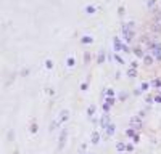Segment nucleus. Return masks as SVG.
I'll use <instances>...</instances> for the list:
<instances>
[{"mask_svg": "<svg viewBox=\"0 0 161 154\" xmlns=\"http://www.w3.org/2000/svg\"><path fill=\"white\" fill-rule=\"evenodd\" d=\"M98 63H103L105 61V53H103V51H100V55H98V59H97Z\"/></svg>", "mask_w": 161, "mask_h": 154, "instance_id": "obj_11", "label": "nucleus"}, {"mask_svg": "<svg viewBox=\"0 0 161 154\" xmlns=\"http://www.w3.org/2000/svg\"><path fill=\"white\" fill-rule=\"evenodd\" d=\"M45 64H47V68H48V69H50V68H52V66H53V63H52V61H50V59H48V61H47V63H45Z\"/></svg>", "mask_w": 161, "mask_h": 154, "instance_id": "obj_23", "label": "nucleus"}, {"mask_svg": "<svg viewBox=\"0 0 161 154\" xmlns=\"http://www.w3.org/2000/svg\"><path fill=\"white\" fill-rule=\"evenodd\" d=\"M106 93H108V96H113V95H114V92H113L111 88H110V90H106Z\"/></svg>", "mask_w": 161, "mask_h": 154, "instance_id": "obj_22", "label": "nucleus"}, {"mask_svg": "<svg viewBox=\"0 0 161 154\" xmlns=\"http://www.w3.org/2000/svg\"><path fill=\"white\" fill-rule=\"evenodd\" d=\"M148 87H150V85H148V82H143L140 88H142V92H145V90H148Z\"/></svg>", "mask_w": 161, "mask_h": 154, "instance_id": "obj_14", "label": "nucleus"}, {"mask_svg": "<svg viewBox=\"0 0 161 154\" xmlns=\"http://www.w3.org/2000/svg\"><path fill=\"white\" fill-rule=\"evenodd\" d=\"M132 141H134V143H139V135H137V133H136V136L132 138Z\"/></svg>", "mask_w": 161, "mask_h": 154, "instance_id": "obj_21", "label": "nucleus"}, {"mask_svg": "<svg viewBox=\"0 0 161 154\" xmlns=\"http://www.w3.org/2000/svg\"><path fill=\"white\" fill-rule=\"evenodd\" d=\"M136 74H137L136 69H129V71H127V75H129V77H136Z\"/></svg>", "mask_w": 161, "mask_h": 154, "instance_id": "obj_13", "label": "nucleus"}, {"mask_svg": "<svg viewBox=\"0 0 161 154\" xmlns=\"http://www.w3.org/2000/svg\"><path fill=\"white\" fill-rule=\"evenodd\" d=\"M87 87H89V84H87V82H84L82 85H80V90H87Z\"/></svg>", "mask_w": 161, "mask_h": 154, "instance_id": "obj_20", "label": "nucleus"}, {"mask_svg": "<svg viewBox=\"0 0 161 154\" xmlns=\"http://www.w3.org/2000/svg\"><path fill=\"white\" fill-rule=\"evenodd\" d=\"M105 130H106V135H108V136H113L114 135V124H110Z\"/></svg>", "mask_w": 161, "mask_h": 154, "instance_id": "obj_4", "label": "nucleus"}, {"mask_svg": "<svg viewBox=\"0 0 161 154\" xmlns=\"http://www.w3.org/2000/svg\"><path fill=\"white\" fill-rule=\"evenodd\" d=\"M153 53H155V56L161 61V47H159V45H155V47H153Z\"/></svg>", "mask_w": 161, "mask_h": 154, "instance_id": "obj_5", "label": "nucleus"}, {"mask_svg": "<svg viewBox=\"0 0 161 154\" xmlns=\"http://www.w3.org/2000/svg\"><path fill=\"white\" fill-rule=\"evenodd\" d=\"M153 85H156V87H161V80H159V79L153 80Z\"/></svg>", "mask_w": 161, "mask_h": 154, "instance_id": "obj_19", "label": "nucleus"}, {"mask_svg": "<svg viewBox=\"0 0 161 154\" xmlns=\"http://www.w3.org/2000/svg\"><path fill=\"white\" fill-rule=\"evenodd\" d=\"M134 51H136V55H139V56H143V53H142V50H140V48H136Z\"/></svg>", "mask_w": 161, "mask_h": 154, "instance_id": "obj_16", "label": "nucleus"}, {"mask_svg": "<svg viewBox=\"0 0 161 154\" xmlns=\"http://www.w3.org/2000/svg\"><path fill=\"white\" fill-rule=\"evenodd\" d=\"M66 136H68V130H66V128H63V130H61V133H60V145H58V148H60V149H63V148H64V143H66Z\"/></svg>", "mask_w": 161, "mask_h": 154, "instance_id": "obj_1", "label": "nucleus"}, {"mask_svg": "<svg viewBox=\"0 0 161 154\" xmlns=\"http://www.w3.org/2000/svg\"><path fill=\"white\" fill-rule=\"evenodd\" d=\"M93 112H95V105L89 106V109H87V114H89V116H93Z\"/></svg>", "mask_w": 161, "mask_h": 154, "instance_id": "obj_9", "label": "nucleus"}, {"mask_svg": "<svg viewBox=\"0 0 161 154\" xmlns=\"http://www.w3.org/2000/svg\"><path fill=\"white\" fill-rule=\"evenodd\" d=\"M126 148H127V146H126L124 143H121V141H119V143H116V149H118L119 152H121V151H124Z\"/></svg>", "mask_w": 161, "mask_h": 154, "instance_id": "obj_7", "label": "nucleus"}, {"mask_svg": "<svg viewBox=\"0 0 161 154\" xmlns=\"http://www.w3.org/2000/svg\"><path fill=\"white\" fill-rule=\"evenodd\" d=\"M130 66H132V69H136V68H137V63H136V61H132V63H130Z\"/></svg>", "mask_w": 161, "mask_h": 154, "instance_id": "obj_25", "label": "nucleus"}, {"mask_svg": "<svg viewBox=\"0 0 161 154\" xmlns=\"http://www.w3.org/2000/svg\"><path fill=\"white\" fill-rule=\"evenodd\" d=\"M130 124H132V127H130V128H134V130H136V128H140V127H142V124H140V121H139L137 117H132V119H130Z\"/></svg>", "mask_w": 161, "mask_h": 154, "instance_id": "obj_3", "label": "nucleus"}, {"mask_svg": "<svg viewBox=\"0 0 161 154\" xmlns=\"http://www.w3.org/2000/svg\"><path fill=\"white\" fill-rule=\"evenodd\" d=\"M82 42H86V44H90V42H92V38H90V37H84V38H82Z\"/></svg>", "mask_w": 161, "mask_h": 154, "instance_id": "obj_18", "label": "nucleus"}, {"mask_svg": "<svg viewBox=\"0 0 161 154\" xmlns=\"http://www.w3.org/2000/svg\"><path fill=\"white\" fill-rule=\"evenodd\" d=\"M29 130H31L32 133H36V132H37V124H32V125H31V128H29Z\"/></svg>", "mask_w": 161, "mask_h": 154, "instance_id": "obj_15", "label": "nucleus"}, {"mask_svg": "<svg viewBox=\"0 0 161 154\" xmlns=\"http://www.w3.org/2000/svg\"><path fill=\"white\" fill-rule=\"evenodd\" d=\"M68 117H69V111H68V109H63V111L60 112V122L68 121Z\"/></svg>", "mask_w": 161, "mask_h": 154, "instance_id": "obj_2", "label": "nucleus"}, {"mask_svg": "<svg viewBox=\"0 0 161 154\" xmlns=\"http://www.w3.org/2000/svg\"><path fill=\"white\" fill-rule=\"evenodd\" d=\"M98 141H100V133L98 132H92V143L97 145Z\"/></svg>", "mask_w": 161, "mask_h": 154, "instance_id": "obj_6", "label": "nucleus"}, {"mask_svg": "<svg viewBox=\"0 0 161 154\" xmlns=\"http://www.w3.org/2000/svg\"><path fill=\"white\" fill-rule=\"evenodd\" d=\"M155 101H156V103H161V96H156V98H155Z\"/></svg>", "mask_w": 161, "mask_h": 154, "instance_id": "obj_27", "label": "nucleus"}, {"mask_svg": "<svg viewBox=\"0 0 161 154\" xmlns=\"http://www.w3.org/2000/svg\"><path fill=\"white\" fill-rule=\"evenodd\" d=\"M126 149H127V151H132V149H134V146H132V145H127V148H126Z\"/></svg>", "mask_w": 161, "mask_h": 154, "instance_id": "obj_26", "label": "nucleus"}, {"mask_svg": "<svg viewBox=\"0 0 161 154\" xmlns=\"http://www.w3.org/2000/svg\"><path fill=\"white\" fill-rule=\"evenodd\" d=\"M114 58H116V61H118V63H121V64H124V61H123V58H121L119 55H116Z\"/></svg>", "mask_w": 161, "mask_h": 154, "instance_id": "obj_17", "label": "nucleus"}, {"mask_svg": "<svg viewBox=\"0 0 161 154\" xmlns=\"http://www.w3.org/2000/svg\"><path fill=\"white\" fill-rule=\"evenodd\" d=\"M143 61H145V64H148V66H150V64L153 63V58L152 56H143Z\"/></svg>", "mask_w": 161, "mask_h": 154, "instance_id": "obj_8", "label": "nucleus"}, {"mask_svg": "<svg viewBox=\"0 0 161 154\" xmlns=\"http://www.w3.org/2000/svg\"><path fill=\"white\" fill-rule=\"evenodd\" d=\"M145 101H147V103H152V101H153V98H152V96L148 95V96H147V98H145Z\"/></svg>", "mask_w": 161, "mask_h": 154, "instance_id": "obj_24", "label": "nucleus"}, {"mask_svg": "<svg viewBox=\"0 0 161 154\" xmlns=\"http://www.w3.org/2000/svg\"><path fill=\"white\" fill-rule=\"evenodd\" d=\"M66 64H68L69 68H73V66H74V58H68V61H66Z\"/></svg>", "mask_w": 161, "mask_h": 154, "instance_id": "obj_12", "label": "nucleus"}, {"mask_svg": "<svg viewBox=\"0 0 161 154\" xmlns=\"http://www.w3.org/2000/svg\"><path fill=\"white\" fill-rule=\"evenodd\" d=\"M126 135H127V136H132V138H134V136H136V130H134V128H129V130L126 132Z\"/></svg>", "mask_w": 161, "mask_h": 154, "instance_id": "obj_10", "label": "nucleus"}]
</instances>
